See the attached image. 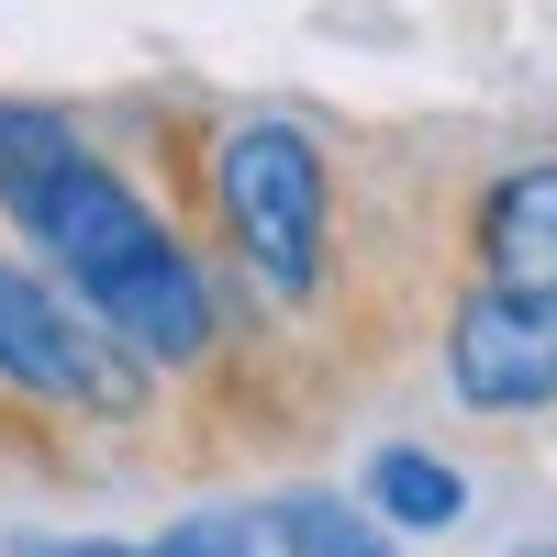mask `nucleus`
<instances>
[{"label":"nucleus","mask_w":557,"mask_h":557,"mask_svg":"<svg viewBox=\"0 0 557 557\" xmlns=\"http://www.w3.org/2000/svg\"><path fill=\"white\" fill-rule=\"evenodd\" d=\"M0 223L23 235V257L57 278V290L101 323L112 346H134L157 368V380H201L235 335V301H223V268L168 223V201L134 178L101 134H78V146L23 178V190H0Z\"/></svg>","instance_id":"obj_1"},{"label":"nucleus","mask_w":557,"mask_h":557,"mask_svg":"<svg viewBox=\"0 0 557 557\" xmlns=\"http://www.w3.org/2000/svg\"><path fill=\"white\" fill-rule=\"evenodd\" d=\"M212 246L268 312H335L346 290V168L301 112H235L201 146Z\"/></svg>","instance_id":"obj_2"},{"label":"nucleus","mask_w":557,"mask_h":557,"mask_svg":"<svg viewBox=\"0 0 557 557\" xmlns=\"http://www.w3.org/2000/svg\"><path fill=\"white\" fill-rule=\"evenodd\" d=\"M157 391V368L112 346L34 257L0 246V401L23 412H89V424H134Z\"/></svg>","instance_id":"obj_3"},{"label":"nucleus","mask_w":557,"mask_h":557,"mask_svg":"<svg viewBox=\"0 0 557 557\" xmlns=\"http://www.w3.org/2000/svg\"><path fill=\"white\" fill-rule=\"evenodd\" d=\"M446 391L469 412H546L557 401V301L469 278L446 301Z\"/></svg>","instance_id":"obj_4"},{"label":"nucleus","mask_w":557,"mask_h":557,"mask_svg":"<svg viewBox=\"0 0 557 557\" xmlns=\"http://www.w3.org/2000/svg\"><path fill=\"white\" fill-rule=\"evenodd\" d=\"M469 278L557 301V157H513L469 190Z\"/></svg>","instance_id":"obj_5"},{"label":"nucleus","mask_w":557,"mask_h":557,"mask_svg":"<svg viewBox=\"0 0 557 557\" xmlns=\"http://www.w3.org/2000/svg\"><path fill=\"white\" fill-rule=\"evenodd\" d=\"M357 491H368V513H380L391 535H446L457 513H469V480H457L435 446H380Z\"/></svg>","instance_id":"obj_6"},{"label":"nucleus","mask_w":557,"mask_h":557,"mask_svg":"<svg viewBox=\"0 0 557 557\" xmlns=\"http://www.w3.org/2000/svg\"><path fill=\"white\" fill-rule=\"evenodd\" d=\"M168 557H301L290 491H268V502H212V513H178V524H168Z\"/></svg>","instance_id":"obj_7"},{"label":"nucleus","mask_w":557,"mask_h":557,"mask_svg":"<svg viewBox=\"0 0 557 557\" xmlns=\"http://www.w3.org/2000/svg\"><path fill=\"white\" fill-rule=\"evenodd\" d=\"M290 524H301V557H401V535L335 491H290Z\"/></svg>","instance_id":"obj_8"},{"label":"nucleus","mask_w":557,"mask_h":557,"mask_svg":"<svg viewBox=\"0 0 557 557\" xmlns=\"http://www.w3.org/2000/svg\"><path fill=\"white\" fill-rule=\"evenodd\" d=\"M23 557H168V535L157 546H123V535H34Z\"/></svg>","instance_id":"obj_9"}]
</instances>
